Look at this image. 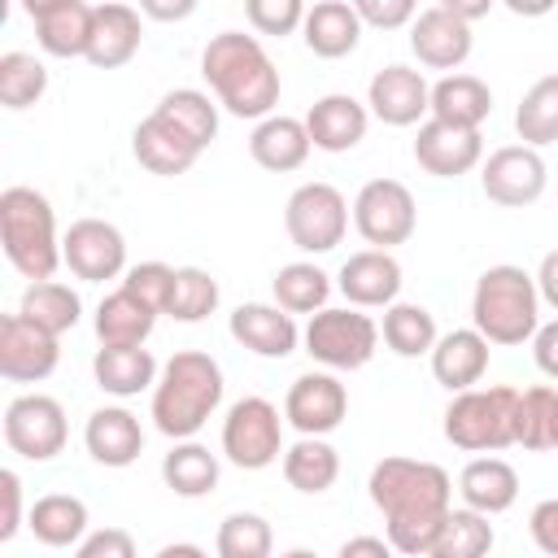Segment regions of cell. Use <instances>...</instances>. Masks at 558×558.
I'll use <instances>...</instances> for the list:
<instances>
[{
  "label": "cell",
  "mask_w": 558,
  "mask_h": 558,
  "mask_svg": "<svg viewBox=\"0 0 558 558\" xmlns=\"http://www.w3.org/2000/svg\"><path fill=\"white\" fill-rule=\"evenodd\" d=\"M270 292H275V305L288 310V314H318L327 310V296H331V275L318 270L314 262H288L275 270L270 279Z\"/></svg>",
  "instance_id": "37"
},
{
  "label": "cell",
  "mask_w": 558,
  "mask_h": 558,
  "mask_svg": "<svg viewBox=\"0 0 558 558\" xmlns=\"http://www.w3.org/2000/svg\"><path fill=\"white\" fill-rule=\"evenodd\" d=\"M471 44H475L471 26L458 22L445 4H427V9H418V17L410 22V52H414L418 65H427V70H449V74H458V65L471 57Z\"/></svg>",
  "instance_id": "18"
},
{
  "label": "cell",
  "mask_w": 558,
  "mask_h": 558,
  "mask_svg": "<svg viewBox=\"0 0 558 558\" xmlns=\"http://www.w3.org/2000/svg\"><path fill=\"white\" fill-rule=\"evenodd\" d=\"M153 323H157V314L144 301H135L126 288H113L96 305V340L105 349H135V344H144L153 336Z\"/></svg>",
  "instance_id": "33"
},
{
  "label": "cell",
  "mask_w": 558,
  "mask_h": 558,
  "mask_svg": "<svg viewBox=\"0 0 558 558\" xmlns=\"http://www.w3.org/2000/svg\"><path fill=\"white\" fill-rule=\"evenodd\" d=\"M140 13H144V17H157V22H179V17H192V13H196V0H179V4L140 0Z\"/></svg>",
  "instance_id": "55"
},
{
  "label": "cell",
  "mask_w": 558,
  "mask_h": 558,
  "mask_svg": "<svg viewBox=\"0 0 558 558\" xmlns=\"http://www.w3.org/2000/svg\"><path fill=\"white\" fill-rule=\"evenodd\" d=\"M222 458L240 471H266L283 458V418L266 397H240L222 418Z\"/></svg>",
  "instance_id": "9"
},
{
  "label": "cell",
  "mask_w": 558,
  "mask_h": 558,
  "mask_svg": "<svg viewBox=\"0 0 558 558\" xmlns=\"http://www.w3.org/2000/svg\"><path fill=\"white\" fill-rule=\"evenodd\" d=\"M549 183V170H545V157L527 144H506L497 153H488V161L480 166V187L493 205H506V209H523L532 201H541Z\"/></svg>",
  "instance_id": "13"
},
{
  "label": "cell",
  "mask_w": 558,
  "mask_h": 558,
  "mask_svg": "<svg viewBox=\"0 0 558 558\" xmlns=\"http://www.w3.org/2000/svg\"><path fill=\"white\" fill-rule=\"evenodd\" d=\"M26 17L35 22V39L48 57H87L96 4L83 0H26Z\"/></svg>",
  "instance_id": "17"
},
{
  "label": "cell",
  "mask_w": 558,
  "mask_h": 558,
  "mask_svg": "<svg viewBox=\"0 0 558 558\" xmlns=\"http://www.w3.org/2000/svg\"><path fill=\"white\" fill-rule=\"evenodd\" d=\"M493 113V92L484 78L475 74H445L432 83V118L462 126V131H480L484 118Z\"/></svg>",
  "instance_id": "30"
},
{
  "label": "cell",
  "mask_w": 558,
  "mask_h": 558,
  "mask_svg": "<svg viewBox=\"0 0 558 558\" xmlns=\"http://www.w3.org/2000/svg\"><path fill=\"white\" fill-rule=\"evenodd\" d=\"M536 292L549 310H558V248L541 257V270H536Z\"/></svg>",
  "instance_id": "54"
},
{
  "label": "cell",
  "mask_w": 558,
  "mask_h": 558,
  "mask_svg": "<svg viewBox=\"0 0 558 558\" xmlns=\"http://www.w3.org/2000/svg\"><path fill=\"white\" fill-rule=\"evenodd\" d=\"M17 314L31 318L35 327L52 331V336H65V331L83 318V301H78V292H74L70 283H61V279H44V283H26Z\"/></svg>",
  "instance_id": "38"
},
{
  "label": "cell",
  "mask_w": 558,
  "mask_h": 558,
  "mask_svg": "<svg viewBox=\"0 0 558 558\" xmlns=\"http://www.w3.org/2000/svg\"><path fill=\"white\" fill-rule=\"evenodd\" d=\"M244 17L257 35H292L305 22V4L301 0H248Z\"/></svg>",
  "instance_id": "47"
},
{
  "label": "cell",
  "mask_w": 558,
  "mask_h": 558,
  "mask_svg": "<svg viewBox=\"0 0 558 558\" xmlns=\"http://www.w3.org/2000/svg\"><path fill=\"white\" fill-rule=\"evenodd\" d=\"M401 262L384 248H362L353 257H344L340 275H336V288L344 292V301L353 310H388L397 305V292H401Z\"/></svg>",
  "instance_id": "20"
},
{
  "label": "cell",
  "mask_w": 558,
  "mask_h": 558,
  "mask_svg": "<svg viewBox=\"0 0 558 558\" xmlns=\"http://www.w3.org/2000/svg\"><path fill=\"white\" fill-rule=\"evenodd\" d=\"M353 227L371 248L388 253L392 244H405L418 227L414 192L401 179H366L353 196Z\"/></svg>",
  "instance_id": "10"
},
{
  "label": "cell",
  "mask_w": 558,
  "mask_h": 558,
  "mask_svg": "<svg viewBox=\"0 0 558 558\" xmlns=\"http://www.w3.org/2000/svg\"><path fill=\"white\" fill-rule=\"evenodd\" d=\"M527 532H532V541H536L541 554L558 558V497H549V501H541V506L532 510Z\"/></svg>",
  "instance_id": "50"
},
{
  "label": "cell",
  "mask_w": 558,
  "mask_h": 558,
  "mask_svg": "<svg viewBox=\"0 0 558 558\" xmlns=\"http://www.w3.org/2000/svg\"><path fill=\"white\" fill-rule=\"evenodd\" d=\"M61 336L35 327L22 314H4L0 318V375L9 384H39L57 371L61 362Z\"/></svg>",
  "instance_id": "15"
},
{
  "label": "cell",
  "mask_w": 558,
  "mask_h": 558,
  "mask_svg": "<svg viewBox=\"0 0 558 558\" xmlns=\"http://www.w3.org/2000/svg\"><path fill=\"white\" fill-rule=\"evenodd\" d=\"M384 344L397 353V357H432L436 349V318L427 305H414V301H397L384 310V327H379Z\"/></svg>",
  "instance_id": "39"
},
{
  "label": "cell",
  "mask_w": 558,
  "mask_h": 558,
  "mask_svg": "<svg viewBox=\"0 0 558 558\" xmlns=\"http://www.w3.org/2000/svg\"><path fill=\"white\" fill-rule=\"evenodd\" d=\"M366 126H371V109L357 96H349V92H327L305 113L310 144L323 148V153H349V148H357L366 140Z\"/></svg>",
  "instance_id": "21"
},
{
  "label": "cell",
  "mask_w": 558,
  "mask_h": 558,
  "mask_svg": "<svg viewBox=\"0 0 558 558\" xmlns=\"http://www.w3.org/2000/svg\"><path fill=\"white\" fill-rule=\"evenodd\" d=\"M471 327L488 340V344H523L536 336L541 327V292H536V275H527L523 266H488L475 279L471 292Z\"/></svg>",
  "instance_id": "5"
},
{
  "label": "cell",
  "mask_w": 558,
  "mask_h": 558,
  "mask_svg": "<svg viewBox=\"0 0 558 558\" xmlns=\"http://www.w3.org/2000/svg\"><path fill=\"white\" fill-rule=\"evenodd\" d=\"M532 357H536V371H541V375L558 379V318L536 327V336H532Z\"/></svg>",
  "instance_id": "52"
},
{
  "label": "cell",
  "mask_w": 558,
  "mask_h": 558,
  "mask_svg": "<svg viewBox=\"0 0 558 558\" xmlns=\"http://www.w3.org/2000/svg\"><path fill=\"white\" fill-rule=\"evenodd\" d=\"M92 375H96V388L109 392V397H140L144 388H157V357L135 344V349H96L92 357Z\"/></svg>",
  "instance_id": "31"
},
{
  "label": "cell",
  "mask_w": 558,
  "mask_h": 558,
  "mask_svg": "<svg viewBox=\"0 0 558 558\" xmlns=\"http://www.w3.org/2000/svg\"><path fill=\"white\" fill-rule=\"evenodd\" d=\"M397 549L388 545V541H379V536H349L340 549H336V558H392Z\"/></svg>",
  "instance_id": "53"
},
{
  "label": "cell",
  "mask_w": 558,
  "mask_h": 558,
  "mask_svg": "<svg viewBox=\"0 0 558 558\" xmlns=\"http://www.w3.org/2000/svg\"><path fill=\"white\" fill-rule=\"evenodd\" d=\"M70 423L57 397L48 392H22L4 405V445L26 462H48L65 449Z\"/></svg>",
  "instance_id": "11"
},
{
  "label": "cell",
  "mask_w": 558,
  "mask_h": 558,
  "mask_svg": "<svg viewBox=\"0 0 558 558\" xmlns=\"http://www.w3.org/2000/svg\"><path fill=\"white\" fill-rule=\"evenodd\" d=\"M83 445L100 466H131L144 453V427L126 405H100L87 414Z\"/></svg>",
  "instance_id": "23"
},
{
  "label": "cell",
  "mask_w": 558,
  "mask_h": 558,
  "mask_svg": "<svg viewBox=\"0 0 558 558\" xmlns=\"http://www.w3.org/2000/svg\"><path fill=\"white\" fill-rule=\"evenodd\" d=\"M74 558H140V554H135V536L126 527H96L83 536Z\"/></svg>",
  "instance_id": "49"
},
{
  "label": "cell",
  "mask_w": 558,
  "mask_h": 558,
  "mask_svg": "<svg viewBox=\"0 0 558 558\" xmlns=\"http://www.w3.org/2000/svg\"><path fill=\"white\" fill-rule=\"evenodd\" d=\"M458 497L475 514H488V519L506 514L519 501V471L506 458H493V453L471 458L462 466V475H458Z\"/></svg>",
  "instance_id": "25"
},
{
  "label": "cell",
  "mask_w": 558,
  "mask_h": 558,
  "mask_svg": "<svg viewBox=\"0 0 558 558\" xmlns=\"http://www.w3.org/2000/svg\"><path fill=\"white\" fill-rule=\"evenodd\" d=\"M283 480L296 493L318 497V493H327L340 480V453L323 436H301L296 445L283 449Z\"/></svg>",
  "instance_id": "35"
},
{
  "label": "cell",
  "mask_w": 558,
  "mask_h": 558,
  "mask_svg": "<svg viewBox=\"0 0 558 558\" xmlns=\"http://www.w3.org/2000/svg\"><path fill=\"white\" fill-rule=\"evenodd\" d=\"M488 371V340L475 327H453L436 340L432 349V375L436 384H445L449 392H466L484 379Z\"/></svg>",
  "instance_id": "26"
},
{
  "label": "cell",
  "mask_w": 558,
  "mask_h": 558,
  "mask_svg": "<svg viewBox=\"0 0 558 558\" xmlns=\"http://www.w3.org/2000/svg\"><path fill=\"white\" fill-rule=\"evenodd\" d=\"M26 527L48 549L83 545V536H87V501L74 497V493H44L26 514Z\"/></svg>",
  "instance_id": "32"
},
{
  "label": "cell",
  "mask_w": 558,
  "mask_h": 558,
  "mask_svg": "<svg viewBox=\"0 0 558 558\" xmlns=\"http://www.w3.org/2000/svg\"><path fill=\"white\" fill-rule=\"evenodd\" d=\"M131 153H135V161H140L148 174H161V179L187 174V170L196 166V157H201V148H196L192 140H183V135H179L166 118H157V113H148V118L135 126Z\"/></svg>",
  "instance_id": "28"
},
{
  "label": "cell",
  "mask_w": 558,
  "mask_h": 558,
  "mask_svg": "<svg viewBox=\"0 0 558 558\" xmlns=\"http://www.w3.org/2000/svg\"><path fill=\"white\" fill-rule=\"evenodd\" d=\"M440 4H445V9H449L458 22H466V26L493 13V0H440Z\"/></svg>",
  "instance_id": "56"
},
{
  "label": "cell",
  "mask_w": 558,
  "mask_h": 558,
  "mask_svg": "<svg viewBox=\"0 0 558 558\" xmlns=\"http://www.w3.org/2000/svg\"><path fill=\"white\" fill-rule=\"evenodd\" d=\"M222 366L201 349H179L153 388V423L170 440H192L222 405Z\"/></svg>",
  "instance_id": "3"
},
{
  "label": "cell",
  "mask_w": 558,
  "mask_h": 558,
  "mask_svg": "<svg viewBox=\"0 0 558 558\" xmlns=\"http://www.w3.org/2000/svg\"><path fill=\"white\" fill-rule=\"evenodd\" d=\"M279 558H318V554H314V549H305V545H296V549H283Z\"/></svg>",
  "instance_id": "59"
},
{
  "label": "cell",
  "mask_w": 558,
  "mask_h": 558,
  "mask_svg": "<svg viewBox=\"0 0 558 558\" xmlns=\"http://www.w3.org/2000/svg\"><path fill=\"white\" fill-rule=\"evenodd\" d=\"M514 131L527 148H545L558 140V74H545L536 78L523 96H519V109H514Z\"/></svg>",
  "instance_id": "41"
},
{
  "label": "cell",
  "mask_w": 558,
  "mask_h": 558,
  "mask_svg": "<svg viewBox=\"0 0 558 558\" xmlns=\"http://www.w3.org/2000/svg\"><path fill=\"white\" fill-rule=\"evenodd\" d=\"M231 340L244 344L248 353L257 357H288L296 353L301 344V331H296V318L279 305H266V301H244L231 310Z\"/></svg>",
  "instance_id": "22"
},
{
  "label": "cell",
  "mask_w": 558,
  "mask_h": 558,
  "mask_svg": "<svg viewBox=\"0 0 558 558\" xmlns=\"http://www.w3.org/2000/svg\"><path fill=\"white\" fill-rule=\"evenodd\" d=\"M48 92V70L35 52H4L0 57V105L4 109H31Z\"/></svg>",
  "instance_id": "42"
},
{
  "label": "cell",
  "mask_w": 558,
  "mask_h": 558,
  "mask_svg": "<svg viewBox=\"0 0 558 558\" xmlns=\"http://www.w3.org/2000/svg\"><path fill=\"white\" fill-rule=\"evenodd\" d=\"M283 231L301 253H331L349 231L344 192L323 183V179L301 183L283 205Z\"/></svg>",
  "instance_id": "8"
},
{
  "label": "cell",
  "mask_w": 558,
  "mask_h": 558,
  "mask_svg": "<svg viewBox=\"0 0 558 558\" xmlns=\"http://www.w3.org/2000/svg\"><path fill=\"white\" fill-rule=\"evenodd\" d=\"M371 501L384 514L388 545L410 558H427L445 514L453 510V480L423 458H379L371 466Z\"/></svg>",
  "instance_id": "1"
},
{
  "label": "cell",
  "mask_w": 558,
  "mask_h": 558,
  "mask_svg": "<svg viewBox=\"0 0 558 558\" xmlns=\"http://www.w3.org/2000/svg\"><path fill=\"white\" fill-rule=\"evenodd\" d=\"M0 244L9 266L31 283H44L57 275V266H65L52 201L26 183L0 192Z\"/></svg>",
  "instance_id": "4"
},
{
  "label": "cell",
  "mask_w": 558,
  "mask_h": 558,
  "mask_svg": "<svg viewBox=\"0 0 558 558\" xmlns=\"http://www.w3.org/2000/svg\"><path fill=\"white\" fill-rule=\"evenodd\" d=\"M61 262L70 266L74 279L105 283V279L126 275V240L105 218H78L61 235Z\"/></svg>",
  "instance_id": "12"
},
{
  "label": "cell",
  "mask_w": 558,
  "mask_h": 558,
  "mask_svg": "<svg viewBox=\"0 0 558 558\" xmlns=\"http://www.w3.org/2000/svg\"><path fill=\"white\" fill-rule=\"evenodd\" d=\"M201 74L218 105L235 118H270L279 105V70L257 35L218 31L201 52Z\"/></svg>",
  "instance_id": "2"
},
{
  "label": "cell",
  "mask_w": 558,
  "mask_h": 558,
  "mask_svg": "<svg viewBox=\"0 0 558 558\" xmlns=\"http://www.w3.org/2000/svg\"><path fill=\"white\" fill-rule=\"evenodd\" d=\"M554 397H558V388H549V384H536V388H523V392H519V410H514V445H523V449H532V453L549 449Z\"/></svg>",
  "instance_id": "45"
},
{
  "label": "cell",
  "mask_w": 558,
  "mask_h": 558,
  "mask_svg": "<svg viewBox=\"0 0 558 558\" xmlns=\"http://www.w3.org/2000/svg\"><path fill=\"white\" fill-rule=\"evenodd\" d=\"M153 558H209L201 545H192V541H174V545H161Z\"/></svg>",
  "instance_id": "57"
},
{
  "label": "cell",
  "mask_w": 558,
  "mask_h": 558,
  "mask_svg": "<svg viewBox=\"0 0 558 558\" xmlns=\"http://www.w3.org/2000/svg\"><path fill=\"white\" fill-rule=\"evenodd\" d=\"M353 9L362 17V26H379V31H397L418 17L414 0H353Z\"/></svg>",
  "instance_id": "48"
},
{
  "label": "cell",
  "mask_w": 558,
  "mask_h": 558,
  "mask_svg": "<svg viewBox=\"0 0 558 558\" xmlns=\"http://www.w3.org/2000/svg\"><path fill=\"white\" fill-rule=\"evenodd\" d=\"M366 109L384 126H423L432 118V83L418 70L392 61V65H384V70L371 74Z\"/></svg>",
  "instance_id": "14"
},
{
  "label": "cell",
  "mask_w": 558,
  "mask_h": 558,
  "mask_svg": "<svg viewBox=\"0 0 558 558\" xmlns=\"http://www.w3.org/2000/svg\"><path fill=\"white\" fill-rule=\"evenodd\" d=\"M218 453H209L201 440H174V449L161 458V480L179 497H205L218 488Z\"/></svg>",
  "instance_id": "36"
},
{
  "label": "cell",
  "mask_w": 558,
  "mask_h": 558,
  "mask_svg": "<svg viewBox=\"0 0 558 558\" xmlns=\"http://www.w3.org/2000/svg\"><path fill=\"white\" fill-rule=\"evenodd\" d=\"M497 545V532L488 523V514H475V510H449L427 558H488Z\"/></svg>",
  "instance_id": "40"
},
{
  "label": "cell",
  "mask_w": 558,
  "mask_h": 558,
  "mask_svg": "<svg viewBox=\"0 0 558 558\" xmlns=\"http://www.w3.org/2000/svg\"><path fill=\"white\" fill-rule=\"evenodd\" d=\"M301 344L314 362H323L327 371H362L375 349H379V327L371 314L344 305V310H318L305 331Z\"/></svg>",
  "instance_id": "7"
},
{
  "label": "cell",
  "mask_w": 558,
  "mask_h": 558,
  "mask_svg": "<svg viewBox=\"0 0 558 558\" xmlns=\"http://www.w3.org/2000/svg\"><path fill=\"white\" fill-rule=\"evenodd\" d=\"M0 497H4L0 541H13L17 527H22V480H17V471H0Z\"/></svg>",
  "instance_id": "51"
},
{
  "label": "cell",
  "mask_w": 558,
  "mask_h": 558,
  "mask_svg": "<svg viewBox=\"0 0 558 558\" xmlns=\"http://www.w3.org/2000/svg\"><path fill=\"white\" fill-rule=\"evenodd\" d=\"M549 449H558V397H554V418H549Z\"/></svg>",
  "instance_id": "58"
},
{
  "label": "cell",
  "mask_w": 558,
  "mask_h": 558,
  "mask_svg": "<svg viewBox=\"0 0 558 558\" xmlns=\"http://www.w3.org/2000/svg\"><path fill=\"white\" fill-rule=\"evenodd\" d=\"M414 161L432 179H458L484 161V140H480V131H462V126L427 118L414 135Z\"/></svg>",
  "instance_id": "19"
},
{
  "label": "cell",
  "mask_w": 558,
  "mask_h": 558,
  "mask_svg": "<svg viewBox=\"0 0 558 558\" xmlns=\"http://www.w3.org/2000/svg\"><path fill=\"white\" fill-rule=\"evenodd\" d=\"M349 414V392L331 371H305L292 379L288 397H283V418L301 432V436H327L344 423Z\"/></svg>",
  "instance_id": "16"
},
{
  "label": "cell",
  "mask_w": 558,
  "mask_h": 558,
  "mask_svg": "<svg viewBox=\"0 0 558 558\" xmlns=\"http://www.w3.org/2000/svg\"><path fill=\"white\" fill-rule=\"evenodd\" d=\"M218 310V279L201 266H179L174 270V292H170V305L166 314L174 323H201Z\"/></svg>",
  "instance_id": "44"
},
{
  "label": "cell",
  "mask_w": 558,
  "mask_h": 558,
  "mask_svg": "<svg viewBox=\"0 0 558 558\" xmlns=\"http://www.w3.org/2000/svg\"><path fill=\"white\" fill-rule=\"evenodd\" d=\"M514 410L519 388L506 384L453 392V401L445 405V440L466 453H497L514 445Z\"/></svg>",
  "instance_id": "6"
},
{
  "label": "cell",
  "mask_w": 558,
  "mask_h": 558,
  "mask_svg": "<svg viewBox=\"0 0 558 558\" xmlns=\"http://www.w3.org/2000/svg\"><path fill=\"white\" fill-rule=\"evenodd\" d=\"M174 270H179V266H166V262H140V266H131V270L122 275V288H126L135 301H144L153 314H166L170 292H174Z\"/></svg>",
  "instance_id": "46"
},
{
  "label": "cell",
  "mask_w": 558,
  "mask_h": 558,
  "mask_svg": "<svg viewBox=\"0 0 558 558\" xmlns=\"http://www.w3.org/2000/svg\"><path fill=\"white\" fill-rule=\"evenodd\" d=\"M140 39H144V26H140V9L131 4H96V22H92V48H87V61L96 70H118L126 65L135 52H140Z\"/></svg>",
  "instance_id": "27"
},
{
  "label": "cell",
  "mask_w": 558,
  "mask_h": 558,
  "mask_svg": "<svg viewBox=\"0 0 558 558\" xmlns=\"http://www.w3.org/2000/svg\"><path fill=\"white\" fill-rule=\"evenodd\" d=\"M310 131H305V118H288V113H270L253 126L248 135V157L270 170V174H288V170H301L310 161Z\"/></svg>",
  "instance_id": "24"
},
{
  "label": "cell",
  "mask_w": 558,
  "mask_h": 558,
  "mask_svg": "<svg viewBox=\"0 0 558 558\" xmlns=\"http://www.w3.org/2000/svg\"><path fill=\"white\" fill-rule=\"evenodd\" d=\"M214 549H218V558H275V532L262 514L235 510L218 523Z\"/></svg>",
  "instance_id": "43"
},
{
  "label": "cell",
  "mask_w": 558,
  "mask_h": 558,
  "mask_svg": "<svg viewBox=\"0 0 558 558\" xmlns=\"http://www.w3.org/2000/svg\"><path fill=\"white\" fill-rule=\"evenodd\" d=\"M301 39L314 57H349L362 39V17L349 0H318L305 9V22H301Z\"/></svg>",
  "instance_id": "29"
},
{
  "label": "cell",
  "mask_w": 558,
  "mask_h": 558,
  "mask_svg": "<svg viewBox=\"0 0 558 558\" xmlns=\"http://www.w3.org/2000/svg\"><path fill=\"white\" fill-rule=\"evenodd\" d=\"M157 118H166L183 140H192L201 153L214 144L218 135V100H209V92H196V87H174L157 100L153 109Z\"/></svg>",
  "instance_id": "34"
}]
</instances>
